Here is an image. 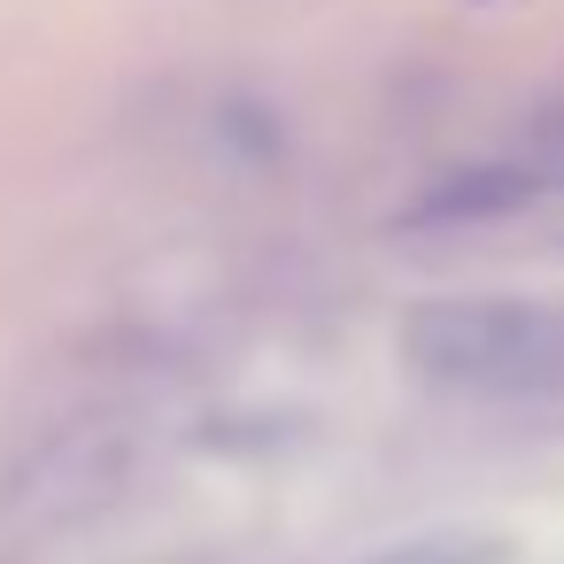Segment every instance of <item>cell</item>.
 <instances>
[{"mask_svg": "<svg viewBox=\"0 0 564 564\" xmlns=\"http://www.w3.org/2000/svg\"><path fill=\"white\" fill-rule=\"evenodd\" d=\"M402 364L425 387L533 402L564 394V302L533 294H441L402 317Z\"/></svg>", "mask_w": 564, "mask_h": 564, "instance_id": "6da1fadb", "label": "cell"}, {"mask_svg": "<svg viewBox=\"0 0 564 564\" xmlns=\"http://www.w3.org/2000/svg\"><path fill=\"white\" fill-rule=\"evenodd\" d=\"M549 178L541 171H518V163H464V171H441L425 178L394 225H425V232H448V225H495L510 209H525Z\"/></svg>", "mask_w": 564, "mask_h": 564, "instance_id": "7a4b0ae2", "label": "cell"}, {"mask_svg": "<svg viewBox=\"0 0 564 564\" xmlns=\"http://www.w3.org/2000/svg\"><path fill=\"white\" fill-rule=\"evenodd\" d=\"M364 564H510V533H487V525H433V533H410V541L371 549Z\"/></svg>", "mask_w": 564, "mask_h": 564, "instance_id": "3957f363", "label": "cell"}]
</instances>
